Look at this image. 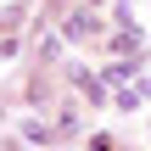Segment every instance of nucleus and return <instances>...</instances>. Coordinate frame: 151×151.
Here are the masks:
<instances>
[{
  "instance_id": "f257e3e1",
  "label": "nucleus",
  "mask_w": 151,
  "mask_h": 151,
  "mask_svg": "<svg viewBox=\"0 0 151 151\" xmlns=\"http://www.w3.org/2000/svg\"><path fill=\"white\" fill-rule=\"evenodd\" d=\"M90 34H101L95 11H78V17H67V39H90Z\"/></svg>"
},
{
  "instance_id": "f03ea898",
  "label": "nucleus",
  "mask_w": 151,
  "mask_h": 151,
  "mask_svg": "<svg viewBox=\"0 0 151 151\" xmlns=\"http://www.w3.org/2000/svg\"><path fill=\"white\" fill-rule=\"evenodd\" d=\"M112 45H118V50H140V45H146V34H140V28H129V34H118Z\"/></svg>"
}]
</instances>
